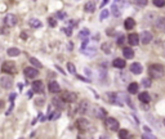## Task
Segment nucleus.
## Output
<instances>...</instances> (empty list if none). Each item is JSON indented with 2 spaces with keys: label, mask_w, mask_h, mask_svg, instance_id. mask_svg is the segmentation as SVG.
<instances>
[{
  "label": "nucleus",
  "mask_w": 165,
  "mask_h": 139,
  "mask_svg": "<svg viewBox=\"0 0 165 139\" xmlns=\"http://www.w3.org/2000/svg\"><path fill=\"white\" fill-rule=\"evenodd\" d=\"M148 73L152 79H161L164 76V67L161 65H151L148 68Z\"/></svg>",
  "instance_id": "obj_1"
},
{
  "label": "nucleus",
  "mask_w": 165,
  "mask_h": 139,
  "mask_svg": "<svg viewBox=\"0 0 165 139\" xmlns=\"http://www.w3.org/2000/svg\"><path fill=\"white\" fill-rule=\"evenodd\" d=\"M76 127L79 129V131L85 133V131L90 129V122L86 119H84V117H80V119H78V121H76Z\"/></svg>",
  "instance_id": "obj_2"
},
{
  "label": "nucleus",
  "mask_w": 165,
  "mask_h": 139,
  "mask_svg": "<svg viewBox=\"0 0 165 139\" xmlns=\"http://www.w3.org/2000/svg\"><path fill=\"white\" fill-rule=\"evenodd\" d=\"M104 124H106V127L108 130L111 131H119V121L116 119H114V117H107L106 120H104Z\"/></svg>",
  "instance_id": "obj_3"
},
{
  "label": "nucleus",
  "mask_w": 165,
  "mask_h": 139,
  "mask_svg": "<svg viewBox=\"0 0 165 139\" xmlns=\"http://www.w3.org/2000/svg\"><path fill=\"white\" fill-rule=\"evenodd\" d=\"M1 71L4 73H9V75H12V73H14L16 72V63L14 62H10V60H6V62L3 63V66H1Z\"/></svg>",
  "instance_id": "obj_4"
},
{
  "label": "nucleus",
  "mask_w": 165,
  "mask_h": 139,
  "mask_svg": "<svg viewBox=\"0 0 165 139\" xmlns=\"http://www.w3.org/2000/svg\"><path fill=\"white\" fill-rule=\"evenodd\" d=\"M61 98L67 103H73V102H76V99H78V95H76V93L66 90V91H62Z\"/></svg>",
  "instance_id": "obj_5"
},
{
  "label": "nucleus",
  "mask_w": 165,
  "mask_h": 139,
  "mask_svg": "<svg viewBox=\"0 0 165 139\" xmlns=\"http://www.w3.org/2000/svg\"><path fill=\"white\" fill-rule=\"evenodd\" d=\"M23 73L27 79H35V77L39 76V71L36 67H24Z\"/></svg>",
  "instance_id": "obj_6"
},
{
  "label": "nucleus",
  "mask_w": 165,
  "mask_h": 139,
  "mask_svg": "<svg viewBox=\"0 0 165 139\" xmlns=\"http://www.w3.org/2000/svg\"><path fill=\"white\" fill-rule=\"evenodd\" d=\"M13 85V79L10 76H3L0 77V86L3 89H10Z\"/></svg>",
  "instance_id": "obj_7"
},
{
  "label": "nucleus",
  "mask_w": 165,
  "mask_h": 139,
  "mask_svg": "<svg viewBox=\"0 0 165 139\" xmlns=\"http://www.w3.org/2000/svg\"><path fill=\"white\" fill-rule=\"evenodd\" d=\"M17 22H18V19H17V17L14 14H8V16L4 18V23L6 27H14Z\"/></svg>",
  "instance_id": "obj_8"
},
{
  "label": "nucleus",
  "mask_w": 165,
  "mask_h": 139,
  "mask_svg": "<svg viewBox=\"0 0 165 139\" xmlns=\"http://www.w3.org/2000/svg\"><path fill=\"white\" fill-rule=\"evenodd\" d=\"M32 91L37 93V94H43L44 93V84L40 80H36L32 83Z\"/></svg>",
  "instance_id": "obj_9"
},
{
  "label": "nucleus",
  "mask_w": 165,
  "mask_h": 139,
  "mask_svg": "<svg viewBox=\"0 0 165 139\" xmlns=\"http://www.w3.org/2000/svg\"><path fill=\"white\" fill-rule=\"evenodd\" d=\"M139 40L142 41V44H148V42L152 41V34L148 32V31H143L139 35Z\"/></svg>",
  "instance_id": "obj_10"
},
{
  "label": "nucleus",
  "mask_w": 165,
  "mask_h": 139,
  "mask_svg": "<svg viewBox=\"0 0 165 139\" xmlns=\"http://www.w3.org/2000/svg\"><path fill=\"white\" fill-rule=\"evenodd\" d=\"M89 109H90V103H89V102L85 101V99H84L83 102H80L79 108H78L79 113H81V115H84V113H86L88 111H89Z\"/></svg>",
  "instance_id": "obj_11"
},
{
  "label": "nucleus",
  "mask_w": 165,
  "mask_h": 139,
  "mask_svg": "<svg viewBox=\"0 0 165 139\" xmlns=\"http://www.w3.org/2000/svg\"><path fill=\"white\" fill-rule=\"evenodd\" d=\"M106 99L107 102H110L112 103V104H119V106H121V102L120 101H117V94H115V93H107L106 94Z\"/></svg>",
  "instance_id": "obj_12"
},
{
  "label": "nucleus",
  "mask_w": 165,
  "mask_h": 139,
  "mask_svg": "<svg viewBox=\"0 0 165 139\" xmlns=\"http://www.w3.org/2000/svg\"><path fill=\"white\" fill-rule=\"evenodd\" d=\"M155 27L157 28V30H160V31H163V32H165V17H159V18L156 19Z\"/></svg>",
  "instance_id": "obj_13"
},
{
  "label": "nucleus",
  "mask_w": 165,
  "mask_h": 139,
  "mask_svg": "<svg viewBox=\"0 0 165 139\" xmlns=\"http://www.w3.org/2000/svg\"><path fill=\"white\" fill-rule=\"evenodd\" d=\"M52 104L54 107H57L58 109H63V107H65V101H63L62 98H53L52 99Z\"/></svg>",
  "instance_id": "obj_14"
},
{
  "label": "nucleus",
  "mask_w": 165,
  "mask_h": 139,
  "mask_svg": "<svg viewBox=\"0 0 165 139\" xmlns=\"http://www.w3.org/2000/svg\"><path fill=\"white\" fill-rule=\"evenodd\" d=\"M49 91L50 93H59L61 91V86L57 81H50L49 83Z\"/></svg>",
  "instance_id": "obj_15"
},
{
  "label": "nucleus",
  "mask_w": 165,
  "mask_h": 139,
  "mask_svg": "<svg viewBox=\"0 0 165 139\" xmlns=\"http://www.w3.org/2000/svg\"><path fill=\"white\" fill-rule=\"evenodd\" d=\"M130 71H132V73H134V75H139V73H142L143 68L139 63H133L130 66Z\"/></svg>",
  "instance_id": "obj_16"
},
{
  "label": "nucleus",
  "mask_w": 165,
  "mask_h": 139,
  "mask_svg": "<svg viewBox=\"0 0 165 139\" xmlns=\"http://www.w3.org/2000/svg\"><path fill=\"white\" fill-rule=\"evenodd\" d=\"M122 54H124V58H126V59L134 58V52H133L132 48H124L122 49Z\"/></svg>",
  "instance_id": "obj_17"
},
{
  "label": "nucleus",
  "mask_w": 165,
  "mask_h": 139,
  "mask_svg": "<svg viewBox=\"0 0 165 139\" xmlns=\"http://www.w3.org/2000/svg\"><path fill=\"white\" fill-rule=\"evenodd\" d=\"M128 41L130 45H137L139 42V36L137 34H130L128 36Z\"/></svg>",
  "instance_id": "obj_18"
},
{
  "label": "nucleus",
  "mask_w": 165,
  "mask_h": 139,
  "mask_svg": "<svg viewBox=\"0 0 165 139\" xmlns=\"http://www.w3.org/2000/svg\"><path fill=\"white\" fill-rule=\"evenodd\" d=\"M112 65H114L115 68H124L125 67V60L121 59V58H116V59H114Z\"/></svg>",
  "instance_id": "obj_19"
},
{
  "label": "nucleus",
  "mask_w": 165,
  "mask_h": 139,
  "mask_svg": "<svg viewBox=\"0 0 165 139\" xmlns=\"http://www.w3.org/2000/svg\"><path fill=\"white\" fill-rule=\"evenodd\" d=\"M94 116L98 117V119H103V117L106 116V111H104L103 108H101V107H97V108L94 109Z\"/></svg>",
  "instance_id": "obj_20"
},
{
  "label": "nucleus",
  "mask_w": 165,
  "mask_h": 139,
  "mask_svg": "<svg viewBox=\"0 0 165 139\" xmlns=\"http://www.w3.org/2000/svg\"><path fill=\"white\" fill-rule=\"evenodd\" d=\"M124 26H125L126 30H132V28L135 26V21L133 18H126L125 22H124Z\"/></svg>",
  "instance_id": "obj_21"
},
{
  "label": "nucleus",
  "mask_w": 165,
  "mask_h": 139,
  "mask_svg": "<svg viewBox=\"0 0 165 139\" xmlns=\"http://www.w3.org/2000/svg\"><path fill=\"white\" fill-rule=\"evenodd\" d=\"M84 9H85V12H88V13H93L94 10H96V5H94L93 1H88L85 6H84Z\"/></svg>",
  "instance_id": "obj_22"
},
{
  "label": "nucleus",
  "mask_w": 165,
  "mask_h": 139,
  "mask_svg": "<svg viewBox=\"0 0 165 139\" xmlns=\"http://www.w3.org/2000/svg\"><path fill=\"white\" fill-rule=\"evenodd\" d=\"M19 53H21V50L18 48H9L6 50V54L9 57H17V55H19Z\"/></svg>",
  "instance_id": "obj_23"
},
{
  "label": "nucleus",
  "mask_w": 165,
  "mask_h": 139,
  "mask_svg": "<svg viewBox=\"0 0 165 139\" xmlns=\"http://www.w3.org/2000/svg\"><path fill=\"white\" fill-rule=\"evenodd\" d=\"M150 94L147 91H143V93H141L139 94V101H141L142 103H148L150 102Z\"/></svg>",
  "instance_id": "obj_24"
},
{
  "label": "nucleus",
  "mask_w": 165,
  "mask_h": 139,
  "mask_svg": "<svg viewBox=\"0 0 165 139\" xmlns=\"http://www.w3.org/2000/svg\"><path fill=\"white\" fill-rule=\"evenodd\" d=\"M59 116H61V111H58V109L53 111V109H52V112L49 113V120H50V121L57 120V119H59Z\"/></svg>",
  "instance_id": "obj_25"
},
{
  "label": "nucleus",
  "mask_w": 165,
  "mask_h": 139,
  "mask_svg": "<svg viewBox=\"0 0 165 139\" xmlns=\"http://www.w3.org/2000/svg\"><path fill=\"white\" fill-rule=\"evenodd\" d=\"M128 91L130 93V94H135V93H138V84H137V83H132V84H129V86H128Z\"/></svg>",
  "instance_id": "obj_26"
},
{
  "label": "nucleus",
  "mask_w": 165,
  "mask_h": 139,
  "mask_svg": "<svg viewBox=\"0 0 165 139\" xmlns=\"http://www.w3.org/2000/svg\"><path fill=\"white\" fill-rule=\"evenodd\" d=\"M81 52L84 53V54H88V55H92L96 53V48L94 46H85L84 49H81Z\"/></svg>",
  "instance_id": "obj_27"
},
{
  "label": "nucleus",
  "mask_w": 165,
  "mask_h": 139,
  "mask_svg": "<svg viewBox=\"0 0 165 139\" xmlns=\"http://www.w3.org/2000/svg\"><path fill=\"white\" fill-rule=\"evenodd\" d=\"M29 23H30V26L32 28H40L41 27V22L39 19H36V18H31Z\"/></svg>",
  "instance_id": "obj_28"
},
{
  "label": "nucleus",
  "mask_w": 165,
  "mask_h": 139,
  "mask_svg": "<svg viewBox=\"0 0 165 139\" xmlns=\"http://www.w3.org/2000/svg\"><path fill=\"white\" fill-rule=\"evenodd\" d=\"M29 60H30V63L34 67H36V68H41V63L36 58H35V57H31V58H29Z\"/></svg>",
  "instance_id": "obj_29"
},
{
  "label": "nucleus",
  "mask_w": 165,
  "mask_h": 139,
  "mask_svg": "<svg viewBox=\"0 0 165 139\" xmlns=\"http://www.w3.org/2000/svg\"><path fill=\"white\" fill-rule=\"evenodd\" d=\"M111 10H112V13H114L115 17H120V16H121V10L119 9V5H117V4H114V5H112Z\"/></svg>",
  "instance_id": "obj_30"
},
{
  "label": "nucleus",
  "mask_w": 165,
  "mask_h": 139,
  "mask_svg": "<svg viewBox=\"0 0 165 139\" xmlns=\"http://www.w3.org/2000/svg\"><path fill=\"white\" fill-rule=\"evenodd\" d=\"M88 36H89V30H86V28H84V30H81L79 32V37L80 39H85Z\"/></svg>",
  "instance_id": "obj_31"
},
{
  "label": "nucleus",
  "mask_w": 165,
  "mask_h": 139,
  "mask_svg": "<svg viewBox=\"0 0 165 139\" xmlns=\"http://www.w3.org/2000/svg\"><path fill=\"white\" fill-rule=\"evenodd\" d=\"M153 5L157 6V8H163V6L165 5V0H153Z\"/></svg>",
  "instance_id": "obj_32"
},
{
  "label": "nucleus",
  "mask_w": 165,
  "mask_h": 139,
  "mask_svg": "<svg viewBox=\"0 0 165 139\" xmlns=\"http://www.w3.org/2000/svg\"><path fill=\"white\" fill-rule=\"evenodd\" d=\"M102 50L106 53V54H110V44H108V42H103L102 44Z\"/></svg>",
  "instance_id": "obj_33"
},
{
  "label": "nucleus",
  "mask_w": 165,
  "mask_h": 139,
  "mask_svg": "<svg viewBox=\"0 0 165 139\" xmlns=\"http://www.w3.org/2000/svg\"><path fill=\"white\" fill-rule=\"evenodd\" d=\"M134 3L138 6H146L147 3H148V0H134Z\"/></svg>",
  "instance_id": "obj_34"
},
{
  "label": "nucleus",
  "mask_w": 165,
  "mask_h": 139,
  "mask_svg": "<svg viewBox=\"0 0 165 139\" xmlns=\"http://www.w3.org/2000/svg\"><path fill=\"white\" fill-rule=\"evenodd\" d=\"M67 68H68V72L70 73H76V68H75V66H73L71 62L67 63Z\"/></svg>",
  "instance_id": "obj_35"
},
{
  "label": "nucleus",
  "mask_w": 165,
  "mask_h": 139,
  "mask_svg": "<svg viewBox=\"0 0 165 139\" xmlns=\"http://www.w3.org/2000/svg\"><path fill=\"white\" fill-rule=\"evenodd\" d=\"M107 17H108V10H107V9H103V10H102V13H101V16H99V18H101V21L106 19Z\"/></svg>",
  "instance_id": "obj_36"
},
{
  "label": "nucleus",
  "mask_w": 165,
  "mask_h": 139,
  "mask_svg": "<svg viewBox=\"0 0 165 139\" xmlns=\"http://www.w3.org/2000/svg\"><path fill=\"white\" fill-rule=\"evenodd\" d=\"M44 103H45V101H44V99H43V98H36V99H35V104H36L37 107H40V106H43V104H44Z\"/></svg>",
  "instance_id": "obj_37"
},
{
  "label": "nucleus",
  "mask_w": 165,
  "mask_h": 139,
  "mask_svg": "<svg viewBox=\"0 0 165 139\" xmlns=\"http://www.w3.org/2000/svg\"><path fill=\"white\" fill-rule=\"evenodd\" d=\"M48 22H49V26H50V27H55V26H57V21H55V18H53V17H52V18H49Z\"/></svg>",
  "instance_id": "obj_38"
},
{
  "label": "nucleus",
  "mask_w": 165,
  "mask_h": 139,
  "mask_svg": "<svg viewBox=\"0 0 165 139\" xmlns=\"http://www.w3.org/2000/svg\"><path fill=\"white\" fill-rule=\"evenodd\" d=\"M128 130H119V137L120 138H126L128 137Z\"/></svg>",
  "instance_id": "obj_39"
},
{
  "label": "nucleus",
  "mask_w": 165,
  "mask_h": 139,
  "mask_svg": "<svg viewBox=\"0 0 165 139\" xmlns=\"http://www.w3.org/2000/svg\"><path fill=\"white\" fill-rule=\"evenodd\" d=\"M142 84H143V86H145V88H150L151 86V80L150 79H143Z\"/></svg>",
  "instance_id": "obj_40"
},
{
  "label": "nucleus",
  "mask_w": 165,
  "mask_h": 139,
  "mask_svg": "<svg viewBox=\"0 0 165 139\" xmlns=\"http://www.w3.org/2000/svg\"><path fill=\"white\" fill-rule=\"evenodd\" d=\"M63 31L66 32L67 36H71V35H72V27H65V28H63Z\"/></svg>",
  "instance_id": "obj_41"
},
{
  "label": "nucleus",
  "mask_w": 165,
  "mask_h": 139,
  "mask_svg": "<svg viewBox=\"0 0 165 139\" xmlns=\"http://www.w3.org/2000/svg\"><path fill=\"white\" fill-rule=\"evenodd\" d=\"M55 16H57V18H59V19H65L66 18V13L65 12H58Z\"/></svg>",
  "instance_id": "obj_42"
},
{
  "label": "nucleus",
  "mask_w": 165,
  "mask_h": 139,
  "mask_svg": "<svg viewBox=\"0 0 165 139\" xmlns=\"http://www.w3.org/2000/svg\"><path fill=\"white\" fill-rule=\"evenodd\" d=\"M124 40H125L124 36H120L117 39V45H122V44H124Z\"/></svg>",
  "instance_id": "obj_43"
},
{
  "label": "nucleus",
  "mask_w": 165,
  "mask_h": 139,
  "mask_svg": "<svg viewBox=\"0 0 165 139\" xmlns=\"http://www.w3.org/2000/svg\"><path fill=\"white\" fill-rule=\"evenodd\" d=\"M143 138H152V139H155V135H152V134H145V135H143Z\"/></svg>",
  "instance_id": "obj_44"
},
{
  "label": "nucleus",
  "mask_w": 165,
  "mask_h": 139,
  "mask_svg": "<svg viewBox=\"0 0 165 139\" xmlns=\"http://www.w3.org/2000/svg\"><path fill=\"white\" fill-rule=\"evenodd\" d=\"M21 37H22L23 40H26V39H27V34L26 32H22V34H21Z\"/></svg>",
  "instance_id": "obj_45"
},
{
  "label": "nucleus",
  "mask_w": 165,
  "mask_h": 139,
  "mask_svg": "<svg viewBox=\"0 0 165 139\" xmlns=\"http://www.w3.org/2000/svg\"><path fill=\"white\" fill-rule=\"evenodd\" d=\"M73 49V42H68V50H72Z\"/></svg>",
  "instance_id": "obj_46"
},
{
  "label": "nucleus",
  "mask_w": 165,
  "mask_h": 139,
  "mask_svg": "<svg viewBox=\"0 0 165 139\" xmlns=\"http://www.w3.org/2000/svg\"><path fill=\"white\" fill-rule=\"evenodd\" d=\"M108 3V0H102V3H101V6H104Z\"/></svg>",
  "instance_id": "obj_47"
},
{
  "label": "nucleus",
  "mask_w": 165,
  "mask_h": 139,
  "mask_svg": "<svg viewBox=\"0 0 165 139\" xmlns=\"http://www.w3.org/2000/svg\"><path fill=\"white\" fill-rule=\"evenodd\" d=\"M14 97H16V94H12V95L9 97V101H10V102H13V99H14Z\"/></svg>",
  "instance_id": "obj_48"
},
{
  "label": "nucleus",
  "mask_w": 165,
  "mask_h": 139,
  "mask_svg": "<svg viewBox=\"0 0 165 139\" xmlns=\"http://www.w3.org/2000/svg\"><path fill=\"white\" fill-rule=\"evenodd\" d=\"M3 106V102H0V107H1Z\"/></svg>",
  "instance_id": "obj_49"
},
{
  "label": "nucleus",
  "mask_w": 165,
  "mask_h": 139,
  "mask_svg": "<svg viewBox=\"0 0 165 139\" xmlns=\"http://www.w3.org/2000/svg\"><path fill=\"white\" fill-rule=\"evenodd\" d=\"M119 1H121V0H116V3H119Z\"/></svg>",
  "instance_id": "obj_50"
},
{
  "label": "nucleus",
  "mask_w": 165,
  "mask_h": 139,
  "mask_svg": "<svg viewBox=\"0 0 165 139\" xmlns=\"http://www.w3.org/2000/svg\"><path fill=\"white\" fill-rule=\"evenodd\" d=\"M164 55H165V48H164Z\"/></svg>",
  "instance_id": "obj_51"
}]
</instances>
